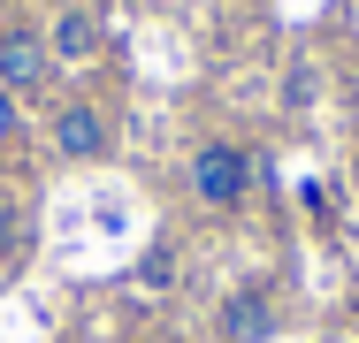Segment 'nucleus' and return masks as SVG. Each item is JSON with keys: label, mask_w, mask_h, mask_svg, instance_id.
Segmentation results:
<instances>
[{"label": "nucleus", "mask_w": 359, "mask_h": 343, "mask_svg": "<svg viewBox=\"0 0 359 343\" xmlns=\"http://www.w3.org/2000/svg\"><path fill=\"white\" fill-rule=\"evenodd\" d=\"M46 145H54L69 168H92V160H107L115 130H107V115H100L92 99H54V107H46Z\"/></svg>", "instance_id": "nucleus-2"}, {"label": "nucleus", "mask_w": 359, "mask_h": 343, "mask_svg": "<svg viewBox=\"0 0 359 343\" xmlns=\"http://www.w3.org/2000/svg\"><path fill=\"white\" fill-rule=\"evenodd\" d=\"M46 31V54H54V69H84L107 54V23H100V8H84V0H62L54 8V23H39Z\"/></svg>", "instance_id": "nucleus-3"}, {"label": "nucleus", "mask_w": 359, "mask_h": 343, "mask_svg": "<svg viewBox=\"0 0 359 343\" xmlns=\"http://www.w3.org/2000/svg\"><path fill=\"white\" fill-rule=\"evenodd\" d=\"M352 183H359V145H352Z\"/></svg>", "instance_id": "nucleus-10"}, {"label": "nucleus", "mask_w": 359, "mask_h": 343, "mask_svg": "<svg viewBox=\"0 0 359 343\" xmlns=\"http://www.w3.org/2000/svg\"><path fill=\"white\" fill-rule=\"evenodd\" d=\"M161 290H168V252L153 244V252L138 260V298H161Z\"/></svg>", "instance_id": "nucleus-6"}, {"label": "nucleus", "mask_w": 359, "mask_h": 343, "mask_svg": "<svg viewBox=\"0 0 359 343\" xmlns=\"http://www.w3.org/2000/svg\"><path fill=\"white\" fill-rule=\"evenodd\" d=\"M15 130H23V99L0 84V145H15Z\"/></svg>", "instance_id": "nucleus-7"}, {"label": "nucleus", "mask_w": 359, "mask_h": 343, "mask_svg": "<svg viewBox=\"0 0 359 343\" xmlns=\"http://www.w3.org/2000/svg\"><path fill=\"white\" fill-rule=\"evenodd\" d=\"M276 328H283V321H276L268 282H245V290H229V298H222V321H215L222 343H268Z\"/></svg>", "instance_id": "nucleus-5"}, {"label": "nucleus", "mask_w": 359, "mask_h": 343, "mask_svg": "<svg viewBox=\"0 0 359 343\" xmlns=\"http://www.w3.org/2000/svg\"><path fill=\"white\" fill-rule=\"evenodd\" d=\"M145 8H153V15H176V8H184V0H145Z\"/></svg>", "instance_id": "nucleus-8"}, {"label": "nucleus", "mask_w": 359, "mask_h": 343, "mask_svg": "<svg viewBox=\"0 0 359 343\" xmlns=\"http://www.w3.org/2000/svg\"><path fill=\"white\" fill-rule=\"evenodd\" d=\"M8 23H15V0H0V31H8Z\"/></svg>", "instance_id": "nucleus-9"}, {"label": "nucleus", "mask_w": 359, "mask_h": 343, "mask_svg": "<svg viewBox=\"0 0 359 343\" xmlns=\"http://www.w3.org/2000/svg\"><path fill=\"white\" fill-rule=\"evenodd\" d=\"M184 183H191V199L207 206V214H237V206L252 199V145H237V137H207V145H191Z\"/></svg>", "instance_id": "nucleus-1"}, {"label": "nucleus", "mask_w": 359, "mask_h": 343, "mask_svg": "<svg viewBox=\"0 0 359 343\" xmlns=\"http://www.w3.org/2000/svg\"><path fill=\"white\" fill-rule=\"evenodd\" d=\"M0 84H8L15 99H31V92L54 84V54H46V31H39V23H8V31H0Z\"/></svg>", "instance_id": "nucleus-4"}]
</instances>
